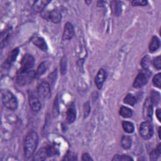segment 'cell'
Returning a JSON list of instances; mask_svg holds the SVG:
<instances>
[{
	"label": "cell",
	"instance_id": "obj_1",
	"mask_svg": "<svg viewBox=\"0 0 161 161\" xmlns=\"http://www.w3.org/2000/svg\"><path fill=\"white\" fill-rule=\"evenodd\" d=\"M38 143V135L35 131H30L26 136L24 143L25 157L30 158L34 154Z\"/></svg>",
	"mask_w": 161,
	"mask_h": 161
},
{
	"label": "cell",
	"instance_id": "obj_2",
	"mask_svg": "<svg viewBox=\"0 0 161 161\" xmlns=\"http://www.w3.org/2000/svg\"><path fill=\"white\" fill-rule=\"evenodd\" d=\"M36 77V72L32 70H19L18 71L16 82L21 86L30 84Z\"/></svg>",
	"mask_w": 161,
	"mask_h": 161
},
{
	"label": "cell",
	"instance_id": "obj_3",
	"mask_svg": "<svg viewBox=\"0 0 161 161\" xmlns=\"http://www.w3.org/2000/svg\"><path fill=\"white\" fill-rule=\"evenodd\" d=\"M1 99L4 106L9 109L15 110L18 108V101L16 96L9 90L1 91Z\"/></svg>",
	"mask_w": 161,
	"mask_h": 161
},
{
	"label": "cell",
	"instance_id": "obj_4",
	"mask_svg": "<svg viewBox=\"0 0 161 161\" xmlns=\"http://www.w3.org/2000/svg\"><path fill=\"white\" fill-rule=\"evenodd\" d=\"M139 132L140 136L145 140H148L153 136V128L150 121H144L142 123L140 126Z\"/></svg>",
	"mask_w": 161,
	"mask_h": 161
},
{
	"label": "cell",
	"instance_id": "obj_5",
	"mask_svg": "<svg viewBox=\"0 0 161 161\" xmlns=\"http://www.w3.org/2000/svg\"><path fill=\"white\" fill-rule=\"evenodd\" d=\"M37 92L39 97L42 99L49 98L51 94L49 84L47 82H42L38 87Z\"/></svg>",
	"mask_w": 161,
	"mask_h": 161
},
{
	"label": "cell",
	"instance_id": "obj_6",
	"mask_svg": "<svg viewBox=\"0 0 161 161\" xmlns=\"http://www.w3.org/2000/svg\"><path fill=\"white\" fill-rule=\"evenodd\" d=\"M153 105L150 99H147L143 104V116L147 121H150L152 118Z\"/></svg>",
	"mask_w": 161,
	"mask_h": 161
},
{
	"label": "cell",
	"instance_id": "obj_7",
	"mask_svg": "<svg viewBox=\"0 0 161 161\" xmlns=\"http://www.w3.org/2000/svg\"><path fill=\"white\" fill-rule=\"evenodd\" d=\"M35 59L30 54H25L21 61V70H30L34 65Z\"/></svg>",
	"mask_w": 161,
	"mask_h": 161
},
{
	"label": "cell",
	"instance_id": "obj_8",
	"mask_svg": "<svg viewBox=\"0 0 161 161\" xmlns=\"http://www.w3.org/2000/svg\"><path fill=\"white\" fill-rule=\"evenodd\" d=\"M18 53H19V49L18 48L13 49L8 55L6 61L4 62L3 65V67L4 69H9L11 67V64L15 61Z\"/></svg>",
	"mask_w": 161,
	"mask_h": 161
},
{
	"label": "cell",
	"instance_id": "obj_9",
	"mask_svg": "<svg viewBox=\"0 0 161 161\" xmlns=\"http://www.w3.org/2000/svg\"><path fill=\"white\" fill-rule=\"evenodd\" d=\"M28 99H29V104L31 109L33 111H38L41 109V103L40 102L39 99L38 97L33 94H29L28 96Z\"/></svg>",
	"mask_w": 161,
	"mask_h": 161
},
{
	"label": "cell",
	"instance_id": "obj_10",
	"mask_svg": "<svg viewBox=\"0 0 161 161\" xmlns=\"http://www.w3.org/2000/svg\"><path fill=\"white\" fill-rule=\"evenodd\" d=\"M50 1L47 0H40L35 1L32 7H31V12L33 13H38L42 12L43 9L45 8V6L50 3Z\"/></svg>",
	"mask_w": 161,
	"mask_h": 161
},
{
	"label": "cell",
	"instance_id": "obj_11",
	"mask_svg": "<svg viewBox=\"0 0 161 161\" xmlns=\"http://www.w3.org/2000/svg\"><path fill=\"white\" fill-rule=\"evenodd\" d=\"M31 41L34 45H35L37 47H38L42 51L45 52L47 50V49H48L47 44L45 42L43 38H42L41 36H34L31 38Z\"/></svg>",
	"mask_w": 161,
	"mask_h": 161
},
{
	"label": "cell",
	"instance_id": "obj_12",
	"mask_svg": "<svg viewBox=\"0 0 161 161\" xmlns=\"http://www.w3.org/2000/svg\"><path fill=\"white\" fill-rule=\"evenodd\" d=\"M106 78V73L104 69H101L99 70L97 75L95 77V84L99 89L102 88V86Z\"/></svg>",
	"mask_w": 161,
	"mask_h": 161
},
{
	"label": "cell",
	"instance_id": "obj_13",
	"mask_svg": "<svg viewBox=\"0 0 161 161\" xmlns=\"http://www.w3.org/2000/svg\"><path fill=\"white\" fill-rule=\"evenodd\" d=\"M74 35V28L73 25L67 22L65 23L64 32H63V39L64 40H70Z\"/></svg>",
	"mask_w": 161,
	"mask_h": 161
},
{
	"label": "cell",
	"instance_id": "obj_14",
	"mask_svg": "<svg viewBox=\"0 0 161 161\" xmlns=\"http://www.w3.org/2000/svg\"><path fill=\"white\" fill-rule=\"evenodd\" d=\"M147 82V76L145 75V74L141 72V73H139L136 77V78L135 79L133 86L135 88H137V89L141 88L146 84Z\"/></svg>",
	"mask_w": 161,
	"mask_h": 161
},
{
	"label": "cell",
	"instance_id": "obj_15",
	"mask_svg": "<svg viewBox=\"0 0 161 161\" xmlns=\"http://www.w3.org/2000/svg\"><path fill=\"white\" fill-rule=\"evenodd\" d=\"M62 14L60 11L57 9H52L50 11H48V19L50 20L54 23H58L61 21Z\"/></svg>",
	"mask_w": 161,
	"mask_h": 161
},
{
	"label": "cell",
	"instance_id": "obj_16",
	"mask_svg": "<svg viewBox=\"0 0 161 161\" xmlns=\"http://www.w3.org/2000/svg\"><path fill=\"white\" fill-rule=\"evenodd\" d=\"M48 157L47 147L40 148L34 155L33 160H44Z\"/></svg>",
	"mask_w": 161,
	"mask_h": 161
},
{
	"label": "cell",
	"instance_id": "obj_17",
	"mask_svg": "<svg viewBox=\"0 0 161 161\" xmlns=\"http://www.w3.org/2000/svg\"><path fill=\"white\" fill-rule=\"evenodd\" d=\"M160 47V40L157 36H153L149 44V50L150 52L156 51Z\"/></svg>",
	"mask_w": 161,
	"mask_h": 161
},
{
	"label": "cell",
	"instance_id": "obj_18",
	"mask_svg": "<svg viewBox=\"0 0 161 161\" xmlns=\"http://www.w3.org/2000/svg\"><path fill=\"white\" fill-rule=\"evenodd\" d=\"M76 118V111L73 106L70 107L67 111V121L68 123H73Z\"/></svg>",
	"mask_w": 161,
	"mask_h": 161
},
{
	"label": "cell",
	"instance_id": "obj_19",
	"mask_svg": "<svg viewBox=\"0 0 161 161\" xmlns=\"http://www.w3.org/2000/svg\"><path fill=\"white\" fill-rule=\"evenodd\" d=\"M11 31H12L11 28H8L1 32V48H3L4 45H5L6 42L8 40Z\"/></svg>",
	"mask_w": 161,
	"mask_h": 161
},
{
	"label": "cell",
	"instance_id": "obj_20",
	"mask_svg": "<svg viewBox=\"0 0 161 161\" xmlns=\"http://www.w3.org/2000/svg\"><path fill=\"white\" fill-rule=\"evenodd\" d=\"M119 114L122 117L125 118H128L132 116L133 111L130 108L123 106L120 108Z\"/></svg>",
	"mask_w": 161,
	"mask_h": 161
},
{
	"label": "cell",
	"instance_id": "obj_21",
	"mask_svg": "<svg viewBox=\"0 0 161 161\" xmlns=\"http://www.w3.org/2000/svg\"><path fill=\"white\" fill-rule=\"evenodd\" d=\"M49 66V64L48 62H42L39 66L37 68V70L36 71V76H40L41 75H42L43 73H45L46 72V70L48 69Z\"/></svg>",
	"mask_w": 161,
	"mask_h": 161
},
{
	"label": "cell",
	"instance_id": "obj_22",
	"mask_svg": "<svg viewBox=\"0 0 161 161\" xmlns=\"http://www.w3.org/2000/svg\"><path fill=\"white\" fill-rule=\"evenodd\" d=\"M150 100L152 104V105H157L160 100V93L155 91H152L150 94Z\"/></svg>",
	"mask_w": 161,
	"mask_h": 161
},
{
	"label": "cell",
	"instance_id": "obj_23",
	"mask_svg": "<svg viewBox=\"0 0 161 161\" xmlns=\"http://www.w3.org/2000/svg\"><path fill=\"white\" fill-rule=\"evenodd\" d=\"M122 126L124 131L128 133H132L135 130L133 124L130 121H123L122 122Z\"/></svg>",
	"mask_w": 161,
	"mask_h": 161
},
{
	"label": "cell",
	"instance_id": "obj_24",
	"mask_svg": "<svg viewBox=\"0 0 161 161\" xmlns=\"http://www.w3.org/2000/svg\"><path fill=\"white\" fill-rule=\"evenodd\" d=\"M121 144L123 148H130L131 145V138L129 136H123L121 140Z\"/></svg>",
	"mask_w": 161,
	"mask_h": 161
},
{
	"label": "cell",
	"instance_id": "obj_25",
	"mask_svg": "<svg viewBox=\"0 0 161 161\" xmlns=\"http://www.w3.org/2000/svg\"><path fill=\"white\" fill-rule=\"evenodd\" d=\"M160 154H161V144L158 143L157 148L151 152L150 159L151 160H155L160 155Z\"/></svg>",
	"mask_w": 161,
	"mask_h": 161
},
{
	"label": "cell",
	"instance_id": "obj_26",
	"mask_svg": "<svg viewBox=\"0 0 161 161\" xmlns=\"http://www.w3.org/2000/svg\"><path fill=\"white\" fill-rule=\"evenodd\" d=\"M123 102L125 104H127L131 106H134L135 104L136 103V98L133 94H128L124 98Z\"/></svg>",
	"mask_w": 161,
	"mask_h": 161
},
{
	"label": "cell",
	"instance_id": "obj_27",
	"mask_svg": "<svg viewBox=\"0 0 161 161\" xmlns=\"http://www.w3.org/2000/svg\"><path fill=\"white\" fill-rule=\"evenodd\" d=\"M48 153V157H53L58 155V150L55 147V145H50L47 147Z\"/></svg>",
	"mask_w": 161,
	"mask_h": 161
},
{
	"label": "cell",
	"instance_id": "obj_28",
	"mask_svg": "<svg viewBox=\"0 0 161 161\" xmlns=\"http://www.w3.org/2000/svg\"><path fill=\"white\" fill-rule=\"evenodd\" d=\"M140 64H141L142 67L144 69H145V70L148 69L149 68V67H150V57L148 55L144 56L142 58Z\"/></svg>",
	"mask_w": 161,
	"mask_h": 161
},
{
	"label": "cell",
	"instance_id": "obj_29",
	"mask_svg": "<svg viewBox=\"0 0 161 161\" xmlns=\"http://www.w3.org/2000/svg\"><path fill=\"white\" fill-rule=\"evenodd\" d=\"M113 161H117V160H123V161H130V160H133V158L130 157L128 155H115L113 158H112Z\"/></svg>",
	"mask_w": 161,
	"mask_h": 161
},
{
	"label": "cell",
	"instance_id": "obj_30",
	"mask_svg": "<svg viewBox=\"0 0 161 161\" xmlns=\"http://www.w3.org/2000/svg\"><path fill=\"white\" fill-rule=\"evenodd\" d=\"M160 81H161V74L158 73L155 75L152 79L153 85L157 87L158 88H160Z\"/></svg>",
	"mask_w": 161,
	"mask_h": 161
},
{
	"label": "cell",
	"instance_id": "obj_31",
	"mask_svg": "<svg viewBox=\"0 0 161 161\" xmlns=\"http://www.w3.org/2000/svg\"><path fill=\"white\" fill-rule=\"evenodd\" d=\"M67 70V60L65 57H62L60 61V71L62 74H65Z\"/></svg>",
	"mask_w": 161,
	"mask_h": 161
},
{
	"label": "cell",
	"instance_id": "obj_32",
	"mask_svg": "<svg viewBox=\"0 0 161 161\" xmlns=\"http://www.w3.org/2000/svg\"><path fill=\"white\" fill-rule=\"evenodd\" d=\"M77 158L75 155V154L74 153H72L70 151L67 152V153L65 154V155L64 156V157L63 158V160H76Z\"/></svg>",
	"mask_w": 161,
	"mask_h": 161
},
{
	"label": "cell",
	"instance_id": "obj_33",
	"mask_svg": "<svg viewBox=\"0 0 161 161\" xmlns=\"http://www.w3.org/2000/svg\"><path fill=\"white\" fill-rule=\"evenodd\" d=\"M114 13L116 16H119L121 13V5L119 1H115L114 2Z\"/></svg>",
	"mask_w": 161,
	"mask_h": 161
},
{
	"label": "cell",
	"instance_id": "obj_34",
	"mask_svg": "<svg viewBox=\"0 0 161 161\" xmlns=\"http://www.w3.org/2000/svg\"><path fill=\"white\" fill-rule=\"evenodd\" d=\"M160 61H161V58H160V56H157L155 58H154L153 59V64L154 65V67L157 69H160L161 68V63H160Z\"/></svg>",
	"mask_w": 161,
	"mask_h": 161
},
{
	"label": "cell",
	"instance_id": "obj_35",
	"mask_svg": "<svg viewBox=\"0 0 161 161\" xmlns=\"http://www.w3.org/2000/svg\"><path fill=\"white\" fill-rule=\"evenodd\" d=\"M131 4L133 6H146L147 4V1H142V0H134L131 1Z\"/></svg>",
	"mask_w": 161,
	"mask_h": 161
},
{
	"label": "cell",
	"instance_id": "obj_36",
	"mask_svg": "<svg viewBox=\"0 0 161 161\" xmlns=\"http://www.w3.org/2000/svg\"><path fill=\"white\" fill-rule=\"evenodd\" d=\"M90 106H89V103L88 102L86 103L84 105V118H86L89 113H90Z\"/></svg>",
	"mask_w": 161,
	"mask_h": 161
},
{
	"label": "cell",
	"instance_id": "obj_37",
	"mask_svg": "<svg viewBox=\"0 0 161 161\" xmlns=\"http://www.w3.org/2000/svg\"><path fill=\"white\" fill-rule=\"evenodd\" d=\"M82 160L90 161V160H92V158L91 157V156L87 153H83V155L82 156Z\"/></svg>",
	"mask_w": 161,
	"mask_h": 161
},
{
	"label": "cell",
	"instance_id": "obj_38",
	"mask_svg": "<svg viewBox=\"0 0 161 161\" xmlns=\"http://www.w3.org/2000/svg\"><path fill=\"white\" fill-rule=\"evenodd\" d=\"M156 116H157V118L158 119V121H160V120H161V111H160V109H157L156 110Z\"/></svg>",
	"mask_w": 161,
	"mask_h": 161
},
{
	"label": "cell",
	"instance_id": "obj_39",
	"mask_svg": "<svg viewBox=\"0 0 161 161\" xmlns=\"http://www.w3.org/2000/svg\"><path fill=\"white\" fill-rule=\"evenodd\" d=\"M158 136H159V138H160V127L158 128Z\"/></svg>",
	"mask_w": 161,
	"mask_h": 161
}]
</instances>
